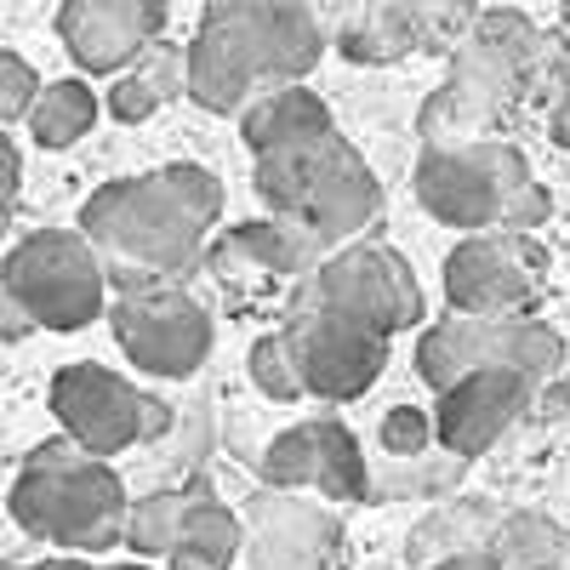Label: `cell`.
I'll list each match as a JSON object with an SVG mask.
<instances>
[{
  "instance_id": "32",
  "label": "cell",
  "mask_w": 570,
  "mask_h": 570,
  "mask_svg": "<svg viewBox=\"0 0 570 570\" xmlns=\"http://www.w3.org/2000/svg\"><path fill=\"white\" fill-rule=\"evenodd\" d=\"M428 570H508V559L485 542V548H462V553H451V559H440V564H428Z\"/></svg>"
},
{
  "instance_id": "29",
  "label": "cell",
  "mask_w": 570,
  "mask_h": 570,
  "mask_svg": "<svg viewBox=\"0 0 570 570\" xmlns=\"http://www.w3.org/2000/svg\"><path fill=\"white\" fill-rule=\"evenodd\" d=\"M376 434H383L389 456H422L428 445H434V416H428L422 405H394Z\"/></svg>"
},
{
  "instance_id": "26",
  "label": "cell",
  "mask_w": 570,
  "mask_h": 570,
  "mask_svg": "<svg viewBox=\"0 0 570 570\" xmlns=\"http://www.w3.org/2000/svg\"><path fill=\"white\" fill-rule=\"evenodd\" d=\"M183 508H188V491H155L126 508V548L137 559H166L171 542H177V525H183Z\"/></svg>"
},
{
  "instance_id": "34",
  "label": "cell",
  "mask_w": 570,
  "mask_h": 570,
  "mask_svg": "<svg viewBox=\"0 0 570 570\" xmlns=\"http://www.w3.org/2000/svg\"><path fill=\"white\" fill-rule=\"evenodd\" d=\"M542 405H548V411H553V416H570V383H553V389H548V400H542Z\"/></svg>"
},
{
  "instance_id": "1",
  "label": "cell",
  "mask_w": 570,
  "mask_h": 570,
  "mask_svg": "<svg viewBox=\"0 0 570 570\" xmlns=\"http://www.w3.org/2000/svg\"><path fill=\"white\" fill-rule=\"evenodd\" d=\"M223 217V183L177 160L142 177H115L80 206V234L104 257L109 285L142 279H183L212 246V228Z\"/></svg>"
},
{
  "instance_id": "3",
  "label": "cell",
  "mask_w": 570,
  "mask_h": 570,
  "mask_svg": "<svg viewBox=\"0 0 570 570\" xmlns=\"http://www.w3.org/2000/svg\"><path fill=\"white\" fill-rule=\"evenodd\" d=\"M252 177L268 217H279L314 257L360 240L376 223V212H383V183L365 166V155L337 131V120L257 149Z\"/></svg>"
},
{
  "instance_id": "5",
  "label": "cell",
  "mask_w": 570,
  "mask_h": 570,
  "mask_svg": "<svg viewBox=\"0 0 570 570\" xmlns=\"http://www.w3.org/2000/svg\"><path fill=\"white\" fill-rule=\"evenodd\" d=\"M416 200L445 228H542L553 217V195L531 177V160L508 137L480 142H422L416 160Z\"/></svg>"
},
{
  "instance_id": "23",
  "label": "cell",
  "mask_w": 570,
  "mask_h": 570,
  "mask_svg": "<svg viewBox=\"0 0 570 570\" xmlns=\"http://www.w3.org/2000/svg\"><path fill=\"white\" fill-rule=\"evenodd\" d=\"M320 126H331V109H325L320 91H308L303 80L274 86V91H263L257 104H246V109H240V137H246V149H252V155H257V149H268V142H285V137L320 131Z\"/></svg>"
},
{
  "instance_id": "7",
  "label": "cell",
  "mask_w": 570,
  "mask_h": 570,
  "mask_svg": "<svg viewBox=\"0 0 570 570\" xmlns=\"http://www.w3.org/2000/svg\"><path fill=\"white\" fill-rule=\"evenodd\" d=\"M0 292L40 331H86L109 308V274L80 228H35L0 263Z\"/></svg>"
},
{
  "instance_id": "9",
  "label": "cell",
  "mask_w": 570,
  "mask_h": 570,
  "mask_svg": "<svg viewBox=\"0 0 570 570\" xmlns=\"http://www.w3.org/2000/svg\"><path fill=\"white\" fill-rule=\"evenodd\" d=\"M109 325L120 354L149 376H195L217 343L212 308L177 279L120 285V297L109 303Z\"/></svg>"
},
{
  "instance_id": "17",
  "label": "cell",
  "mask_w": 570,
  "mask_h": 570,
  "mask_svg": "<svg viewBox=\"0 0 570 570\" xmlns=\"http://www.w3.org/2000/svg\"><path fill=\"white\" fill-rule=\"evenodd\" d=\"M240 548H246L252 570H343L337 513L303 502V491L263 485L240 525Z\"/></svg>"
},
{
  "instance_id": "4",
  "label": "cell",
  "mask_w": 570,
  "mask_h": 570,
  "mask_svg": "<svg viewBox=\"0 0 570 570\" xmlns=\"http://www.w3.org/2000/svg\"><path fill=\"white\" fill-rule=\"evenodd\" d=\"M548 40L525 12H480L456 40L440 91L416 115L422 142H480L502 137L537 86H548Z\"/></svg>"
},
{
  "instance_id": "28",
  "label": "cell",
  "mask_w": 570,
  "mask_h": 570,
  "mask_svg": "<svg viewBox=\"0 0 570 570\" xmlns=\"http://www.w3.org/2000/svg\"><path fill=\"white\" fill-rule=\"evenodd\" d=\"M246 371H252V383H257L268 400H279V405L303 400V371H297V354H292V343H285V331H268V337L252 343Z\"/></svg>"
},
{
  "instance_id": "6",
  "label": "cell",
  "mask_w": 570,
  "mask_h": 570,
  "mask_svg": "<svg viewBox=\"0 0 570 570\" xmlns=\"http://www.w3.org/2000/svg\"><path fill=\"white\" fill-rule=\"evenodd\" d=\"M7 502L29 537L69 548V553L115 548L126 537V508H131L120 473L104 456L80 451L69 434L46 440L23 456V473Z\"/></svg>"
},
{
  "instance_id": "11",
  "label": "cell",
  "mask_w": 570,
  "mask_h": 570,
  "mask_svg": "<svg viewBox=\"0 0 570 570\" xmlns=\"http://www.w3.org/2000/svg\"><path fill=\"white\" fill-rule=\"evenodd\" d=\"M52 411H58V428L91 456H120L126 445L137 440H160L171 428V411L155 400L131 389L120 371L109 365H63L52 376Z\"/></svg>"
},
{
  "instance_id": "18",
  "label": "cell",
  "mask_w": 570,
  "mask_h": 570,
  "mask_svg": "<svg viewBox=\"0 0 570 570\" xmlns=\"http://www.w3.org/2000/svg\"><path fill=\"white\" fill-rule=\"evenodd\" d=\"M531 400H537V376H525V371H508V365L468 371V376H456V383L440 389L434 440L473 462L531 411Z\"/></svg>"
},
{
  "instance_id": "35",
  "label": "cell",
  "mask_w": 570,
  "mask_h": 570,
  "mask_svg": "<svg viewBox=\"0 0 570 570\" xmlns=\"http://www.w3.org/2000/svg\"><path fill=\"white\" fill-rule=\"evenodd\" d=\"M29 570H98V564H86V559H40Z\"/></svg>"
},
{
  "instance_id": "36",
  "label": "cell",
  "mask_w": 570,
  "mask_h": 570,
  "mask_svg": "<svg viewBox=\"0 0 570 570\" xmlns=\"http://www.w3.org/2000/svg\"><path fill=\"white\" fill-rule=\"evenodd\" d=\"M109 570H149V564H109Z\"/></svg>"
},
{
  "instance_id": "13",
  "label": "cell",
  "mask_w": 570,
  "mask_h": 570,
  "mask_svg": "<svg viewBox=\"0 0 570 570\" xmlns=\"http://www.w3.org/2000/svg\"><path fill=\"white\" fill-rule=\"evenodd\" d=\"M303 292L371 320L376 331H389V337L416 331L428 320V297H422L411 263L400 252H389V246H365V240H348L337 252H325L303 274Z\"/></svg>"
},
{
  "instance_id": "12",
  "label": "cell",
  "mask_w": 570,
  "mask_h": 570,
  "mask_svg": "<svg viewBox=\"0 0 570 570\" xmlns=\"http://www.w3.org/2000/svg\"><path fill=\"white\" fill-rule=\"evenodd\" d=\"M542 274L548 246L531 228H480L445 257V303L456 314H531Z\"/></svg>"
},
{
  "instance_id": "24",
  "label": "cell",
  "mask_w": 570,
  "mask_h": 570,
  "mask_svg": "<svg viewBox=\"0 0 570 570\" xmlns=\"http://www.w3.org/2000/svg\"><path fill=\"white\" fill-rule=\"evenodd\" d=\"M29 137L40 142V149H69V142H80L91 126H98V91H91L86 80H52L35 91L29 104Z\"/></svg>"
},
{
  "instance_id": "25",
  "label": "cell",
  "mask_w": 570,
  "mask_h": 570,
  "mask_svg": "<svg viewBox=\"0 0 570 570\" xmlns=\"http://www.w3.org/2000/svg\"><path fill=\"white\" fill-rule=\"evenodd\" d=\"M491 548L508 559V570H570V531L542 513H502Z\"/></svg>"
},
{
  "instance_id": "33",
  "label": "cell",
  "mask_w": 570,
  "mask_h": 570,
  "mask_svg": "<svg viewBox=\"0 0 570 570\" xmlns=\"http://www.w3.org/2000/svg\"><path fill=\"white\" fill-rule=\"evenodd\" d=\"M29 331H35V320L23 314V303L0 292V343H18V337H29Z\"/></svg>"
},
{
  "instance_id": "27",
  "label": "cell",
  "mask_w": 570,
  "mask_h": 570,
  "mask_svg": "<svg viewBox=\"0 0 570 570\" xmlns=\"http://www.w3.org/2000/svg\"><path fill=\"white\" fill-rule=\"evenodd\" d=\"M468 473V456L445 451V462H422V456H394L389 480H376L371 473V497H440L451 491L456 480Z\"/></svg>"
},
{
  "instance_id": "22",
  "label": "cell",
  "mask_w": 570,
  "mask_h": 570,
  "mask_svg": "<svg viewBox=\"0 0 570 570\" xmlns=\"http://www.w3.org/2000/svg\"><path fill=\"white\" fill-rule=\"evenodd\" d=\"M234 553H240V519H234L217 497L188 491V508H183L177 542L166 553V570H228Z\"/></svg>"
},
{
  "instance_id": "10",
  "label": "cell",
  "mask_w": 570,
  "mask_h": 570,
  "mask_svg": "<svg viewBox=\"0 0 570 570\" xmlns=\"http://www.w3.org/2000/svg\"><path fill=\"white\" fill-rule=\"evenodd\" d=\"M285 343L297 354V371H303V394L325 400V405H343V400H360L376 376L389 365V331H376L371 320L337 308V303H320L308 292H297V308L292 320L279 325Z\"/></svg>"
},
{
  "instance_id": "15",
  "label": "cell",
  "mask_w": 570,
  "mask_h": 570,
  "mask_svg": "<svg viewBox=\"0 0 570 570\" xmlns=\"http://www.w3.org/2000/svg\"><path fill=\"white\" fill-rule=\"evenodd\" d=\"M257 480L274 491H320L325 502H371V462L337 416H308L263 451Z\"/></svg>"
},
{
  "instance_id": "14",
  "label": "cell",
  "mask_w": 570,
  "mask_h": 570,
  "mask_svg": "<svg viewBox=\"0 0 570 570\" xmlns=\"http://www.w3.org/2000/svg\"><path fill=\"white\" fill-rule=\"evenodd\" d=\"M473 18V0H354L337 29V52L348 63H400L416 52L451 58Z\"/></svg>"
},
{
  "instance_id": "8",
  "label": "cell",
  "mask_w": 570,
  "mask_h": 570,
  "mask_svg": "<svg viewBox=\"0 0 570 570\" xmlns=\"http://www.w3.org/2000/svg\"><path fill=\"white\" fill-rule=\"evenodd\" d=\"M485 365H508V371H525L537 383H548L564 365V337L531 314H451V320L422 325L416 376L434 394L468 371H485Z\"/></svg>"
},
{
  "instance_id": "19",
  "label": "cell",
  "mask_w": 570,
  "mask_h": 570,
  "mask_svg": "<svg viewBox=\"0 0 570 570\" xmlns=\"http://www.w3.org/2000/svg\"><path fill=\"white\" fill-rule=\"evenodd\" d=\"M171 18V0H63L58 35L86 75H120L142 46H155Z\"/></svg>"
},
{
  "instance_id": "16",
  "label": "cell",
  "mask_w": 570,
  "mask_h": 570,
  "mask_svg": "<svg viewBox=\"0 0 570 570\" xmlns=\"http://www.w3.org/2000/svg\"><path fill=\"white\" fill-rule=\"evenodd\" d=\"M200 263H206V274H212L217 292L240 308V303H268V297H279L285 285L303 279L320 257H314L279 217H252V223H234V228L212 234V246H206Z\"/></svg>"
},
{
  "instance_id": "21",
  "label": "cell",
  "mask_w": 570,
  "mask_h": 570,
  "mask_svg": "<svg viewBox=\"0 0 570 570\" xmlns=\"http://www.w3.org/2000/svg\"><path fill=\"white\" fill-rule=\"evenodd\" d=\"M502 513H508V508L473 502V497L440 502V508L411 531V542H405L411 570H428V564H440V559H451V553H462V548H485V542L497 537V525H502Z\"/></svg>"
},
{
  "instance_id": "20",
  "label": "cell",
  "mask_w": 570,
  "mask_h": 570,
  "mask_svg": "<svg viewBox=\"0 0 570 570\" xmlns=\"http://www.w3.org/2000/svg\"><path fill=\"white\" fill-rule=\"evenodd\" d=\"M183 86H188L183 52H171V46L155 40V46H142V52L115 75V86H109V115H115L120 126H137V120L160 115Z\"/></svg>"
},
{
  "instance_id": "31",
  "label": "cell",
  "mask_w": 570,
  "mask_h": 570,
  "mask_svg": "<svg viewBox=\"0 0 570 570\" xmlns=\"http://www.w3.org/2000/svg\"><path fill=\"white\" fill-rule=\"evenodd\" d=\"M18 171H23V160L12 149V137H0V223H7V212L18 200Z\"/></svg>"
},
{
  "instance_id": "2",
  "label": "cell",
  "mask_w": 570,
  "mask_h": 570,
  "mask_svg": "<svg viewBox=\"0 0 570 570\" xmlns=\"http://www.w3.org/2000/svg\"><path fill=\"white\" fill-rule=\"evenodd\" d=\"M325 58V29L303 0H206L188 40V98L206 115H240L263 91L308 80Z\"/></svg>"
},
{
  "instance_id": "30",
  "label": "cell",
  "mask_w": 570,
  "mask_h": 570,
  "mask_svg": "<svg viewBox=\"0 0 570 570\" xmlns=\"http://www.w3.org/2000/svg\"><path fill=\"white\" fill-rule=\"evenodd\" d=\"M35 91H40L35 63L18 58V52H0V126H7V120H23L29 104H35Z\"/></svg>"
},
{
  "instance_id": "37",
  "label": "cell",
  "mask_w": 570,
  "mask_h": 570,
  "mask_svg": "<svg viewBox=\"0 0 570 570\" xmlns=\"http://www.w3.org/2000/svg\"><path fill=\"white\" fill-rule=\"evenodd\" d=\"M564 23H570V0H564Z\"/></svg>"
}]
</instances>
